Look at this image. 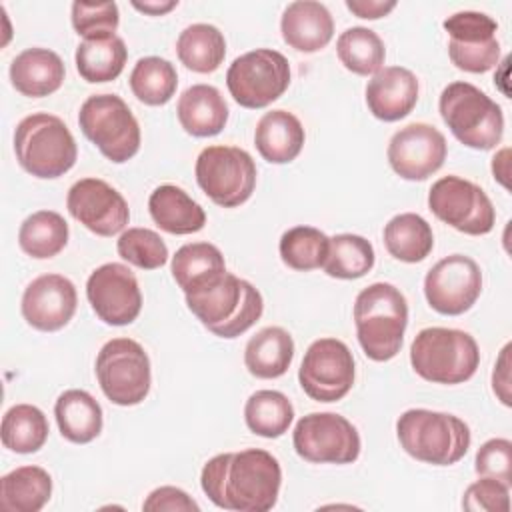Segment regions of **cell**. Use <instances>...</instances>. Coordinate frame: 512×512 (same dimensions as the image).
<instances>
[{"instance_id": "cell-1", "label": "cell", "mask_w": 512, "mask_h": 512, "mask_svg": "<svg viewBox=\"0 0 512 512\" xmlns=\"http://www.w3.org/2000/svg\"><path fill=\"white\" fill-rule=\"evenodd\" d=\"M200 486L218 508L266 512L278 502L282 468L262 448L224 452L204 464Z\"/></svg>"}, {"instance_id": "cell-2", "label": "cell", "mask_w": 512, "mask_h": 512, "mask_svg": "<svg viewBox=\"0 0 512 512\" xmlns=\"http://www.w3.org/2000/svg\"><path fill=\"white\" fill-rule=\"evenodd\" d=\"M354 324L358 342L370 360H392L402 348L408 302L394 284L374 282L354 300Z\"/></svg>"}, {"instance_id": "cell-3", "label": "cell", "mask_w": 512, "mask_h": 512, "mask_svg": "<svg viewBox=\"0 0 512 512\" xmlns=\"http://www.w3.org/2000/svg\"><path fill=\"white\" fill-rule=\"evenodd\" d=\"M184 296L190 312L220 338L244 334L264 312V300L258 288L228 270L206 288Z\"/></svg>"}, {"instance_id": "cell-4", "label": "cell", "mask_w": 512, "mask_h": 512, "mask_svg": "<svg viewBox=\"0 0 512 512\" xmlns=\"http://www.w3.org/2000/svg\"><path fill=\"white\" fill-rule=\"evenodd\" d=\"M396 436L402 450L432 466H452L470 448V428L448 412L410 408L396 420Z\"/></svg>"}, {"instance_id": "cell-5", "label": "cell", "mask_w": 512, "mask_h": 512, "mask_svg": "<svg viewBox=\"0 0 512 512\" xmlns=\"http://www.w3.org/2000/svg\"><path fill=\"white\" fill-rule=\"evenodd\" d=\"M410 364L414 372L428 382L448 386L462 384L476 374L480 350L468 332L432 326L414 336Z\"/></svg>"}, {"instance_id": "cell-6", "label": "cell", "mask_w": 512, "mask_h": 512, "mask_svg": "<svg viewBox=\"0 0 512 512\" xmlns=\"http://www.w3.org/2000/svg\"><path fill=\"white\" fill-rule=\"evenodd\" d=\"M18 164L36 178L64 176L78 156L76 140L62 118L36 112L22 118L14 130Z\"/></svg>"}, {"instance_id": "cell-7", "label": "cell", "mask_w": 512, "mask_h": 512, "mask_svg": "<svg viewBox=\"0 0 512 512\" xmlns=\"http://www.w3.org/2000/svg\"><path fill=\"white\" fill-rule=\"evenodd\" d=\"M438 110L454 138L474 150H492L504 134L502 108L470 82L448 84L438 100Z\"/></svg>"}, {"instance_id": "cell-8", "label": "cell", "mask_w": 512, "mask_h": 512, "mask_svg": "<svg viewBox=\"0 0 512 512\" xmlns=\"http://www.w3.org/2000/svg\"><path fill=\"white\" fill-rule=\"evenodd\" d=\"M82 134L114 164L128 162L140 150V126L128 104L116 94H94L78 112Z\"/></svg>"}, {"instance_id": "cell-9", "label": "cell", "mask_w": 512, "mask_h": 512, "mask_svg": "<svg viewBox=\"0 0 512 512\" xmlns=\"http://www.w3.org/2000/svg\"><path fill=\"white\" fill-rule=\"evenodd\" d=\"M196 182L222 208L244 204L256 188V164L238 146H206L196 158Z\"/></svg>"}, {"instance_id": "cell-10", "label": "cell", "mask_w": 512, "mask_h": 512, "mask_svg": "<svg viewBox=\"0 0 512 512\" xmlns=\"http://www.w3.org/2000/svg\"><path fill=\"white\" fill-rule=\"evenodd\" d=\"M96 378L112 404L136 406L150 392V358L136 340L112 338L96 356Z\"/></svg>"}, {"instance_id": "cell-11", "label": "cell", "mask_w": 512, "mask_h": 512, "mask_svg": "<svg viewBox=\"0 0 512 512\" xmlns=\"http://www.w3.org/2000/svg\"><path fill=\"white\" fill-rule=\"evenodd\" d=\"M290 84L288 58L272 48L250 50L228 66L226 86L244 108H264L278 100Z\"/></svg>"}, {"instance_id": "cell-12", "label": "cell", "mask_w": 512, "mask_h": 512, "mask_svg": "<svg viewBox=\"0 0 512 512\" xmlns=\"http://www.w3.org/2000/svg\"><path fill=\"white\" fill-rule=\"evenodd\" d=\"M292 444L300 458L312 464H352L360 456L356 426L336 412H310L292 432Z\"/></svg>"}, {"instance_id": "cell-13", "label": "cell", "mask_w": 512, "mask_h": 512, "mask_svg": "<svg viewBox=\"0 0 512 512\" xmlns=\"http://www.w3.org/2000/svg\"><path fill=\"white\" fill-rule=\"evenodd\" d=\"M428 208L438 220L470 236L488 234L496 224V210L488 194L460 176L436 180L428 192Z\"/></svg>"}, {"instance_id": "cell-14", "label": "cell", "mask_w": 512, "mask_h": 512, "mask_svg": "<svg viewBox=\"0 0 512 512\" xmlns=\"http://www.w3.org/2000/svg\"><path fill=\"white\" fill-rule=\"evenodd\" d=\"M354 356L338 338H318L304 352L298 368L302 390L316 402H338L354 386Z\"/></svg>"}, {"instance_id": "cell-15", "label": "cell", "mask_w": 512, "mask_h": 512, "mask_svg": "<svg viewBox=\"0 0 512 512\" xmlns=\"http://www.w3.org/2000/svg\"><path fill=\"white\" fill-rule=\"evenodd\" d=\"M448 32V56L458 70L484 74L500 60L498 24L484 12L462 10L444 20Z\"/></svg>"}, {"instance_id": "cell-16", "label": "cell", "mask_w": 512, "mask_h": 512, "mask_svg": "<svg viewBox=\"0 0 512 512\" xmlns=\"http://www.w3.org/2000/svg\"><path fill=\"white\" fill-rule=\"evenodd\" d=\"M482 292V272L476 260L450 254L438 260L424 278V296L432 310L444 316L468 312Z\"/></svg>"}, {"instance_id": "cell-17", "label": "cell", "mask_w": 512, "mask_h": 512, "mask_svg": "<svg viewBox=\"0 0 512 512\" xmlns=\"http://www.w3.org/2000/svg\"><path fill=\"white\" fill-rule=\"evenodd\" d=\"M86 298L96 316L110 326L132 324L142 310L138 280L128 266L118 262H106L88 276Z\"/></svg>"}, {"instance_id": "cell-18", "label": "cell", "mask_w": 512, "mask_h": 512, "mask_svg": "<svg viewBox=\"0 0 512 512\" xmlns=\"http://www.w3.org/2000/svg\"><path fill=\"white\" fill-rule=\"evenodd\" d=\"M446 138L444 134L426 122H412L388 142L390 168L404 180H426L438 172L446 160Z\"/></svg>"}, {"instance_id": "cell-19", "label": "cell", "mask_w": 512, "mask_h": 512, "mask_svg": "<svg viewBox=\"0 0 512 512\" xmlns=\"http://www.w3.org/2000/svg\"><path fill=\"white\" fill-rule=\"evenodd\" d=\"M66 208L74 220L96 236H114L130 220L124 196L100 178H82L74 182L66 196Z\"/></svg>"}, {"instance_id": "cell-20", "label": "cell", "mask_w": 512, "mask_h": 512, "mask_svg": "<svg viewBox=\"0 0 512 512\" xmlns=\"http://www.w3.org/2000/svg\"><path fill=\"white\" fill-rule=\"evenodd\" d=\"M76 306V286L62 274H42L34 278L24 288L20 302L24 320L40 332L64 328L72 320Z\"/></svg>"}, {"instance_id": "cell-21", "label": "cell", "mask_w": 512, "mask_h": 512, "mask_svg": "<svg viewBox=\"0 0 512 512\" xmlns=\"http://www.w3.org/2000/svg\"><path fill=\"white\" fill-rule=\"evenodd\" d=\"M418 78L404 66H384L366 84V104L374 118L396 122L418 102Z\"/></svg>"}, {"instance_id": "cell-22", "label": "cell", "mask_w": 512, "mask_h": 512, "mask_svg": "<svg viewBox=\"0 0 512 512\" xmlns=\"http://www.w3.org/2000/svg\"><path fill=\"white\" fill-rule=\"evenodd\" d=\"M280 32L290 48L312 54L330 44L334 36V20L324 4L296 0L284 8Z\"/></svg>"}, {"instance_id": "cell-23", "label": "cell", "mask_w": 512, "mask_h": 512, "mask_svg": "<svg viewBox=\"0 0 512 512\" xmlns=\"http://www.w3.org/2000/svg\"><path fill=\"white\" fill-rule=\"evenodd\" d=\"M66 76L62 58L48 48H26L10 64L12 86L28 96L42 98L54 94Z\"/></svg>"}, {"instance_id": "cell-24", "label": "cell", "mask_w": 512, "mask_h": 512, "mask_svg": "<svg viewBox=\"0 0 512 512\" xmlns=\"http://www.w3.org/2000/svg\"><path fill=\"white\" fill-rule=\"evenodd\" d=\"M228 112L224 96L210 84H192L176 102L180 126L196 138L220 134L228 122Z\"/></svg>"}, {"instance_id": "cell-25", "label": "cell", "mask_w": 512, "mask_h": 512, "mask_svg": "<svg viewBox=\"0 0 512 512\" xmlns=\"http://www.w3.org/2000/svg\"><path fill=\"white\" fill-rule=\"evenodd\" d=\"M306 134L302 122L288 110L266 112L254 130L258 154L270 164H288L302 152Z\"/></svg>"}, {"instance_id": "cell-26", "label": "cell", "mask_w": 512, "mask_h": 512, "mask_svg": "<svg viewBox=\"0 0 512 512\" xmlns=\"http://www.w3.org/2000/svg\"><path fill=\"white\" fill-rule=\"evenodd\" d=\"M148 210L160 230L176 236L200 232L206 224L204 208L174 184L154 188L148 198Z\"/></svg>"}, {"instance_id": "cell-27", "label": "cell", "mask_w": 512, "mask_h": 512, "mask_svg": "<svg viewBox=\"0 0 512 512\" xmlns=\"http://www.w3.org/2000/svg\"><path fill=\"white\" fill-rule=\"evenodd\" d=\"M294 358V340L280 326L258 330L244 348L246 370L262 380L280 378L286 374Z\"/></svg>"}, {"instance_id": "cell-28", "label": "cell", "mask_w": 512, "mask_h": 512, "mask_svg": "<svg viewBox=\"0 0 512 512\" xmlns=\"http://www.w3.org/2000/svg\"><path fill=\"white\" fill-rule=\"evenodd\" d=\"M54 416L60 434L68 442L88 444L102 432V408L86 390H64L54 404Z\"/></svg>"}, {"instance_id": "cell-29", "label": "cell", "mask_w": 512, "mask_h": 512, "mask_svg": "<svg viewBox=\"0 0 512 512\" xmlns=\"http://www.w3.org/2000/svg\"><path fill=\"white\" fill-rule=\"evenodd\" d=\"M172 276L184 294L206 288L226 272V262L218 246L210 242H190L172 256Z\"/></svg>"}, {"instance_id": "cell-30", "label": "cell", "mask_w": 512, "mask_h": 512, "mask_svg": "<svg viewBox=\"0 0 512 512\" xmlns=\"http://www.w3.org/2000/svg\"><path fill=\"white\" fill-rule=\"evenodd\" d=\"M52 496V476L40 466H20L0 478V506L6 512H38Z\"/></svg>"}, {"instance_id": "cell-31", "label": "cell", "mask_w": 512, "mask_h": 512, "mask_svg": "<svg viewBox=\"0 0 512 512\" xmlns=\"http://www.w3.org/2000/svg\"><path fill=\"white\" fill-rule=\"evenodd\" d=\"M384 246L388 254L400 262H422L434 248V234L430 224L414 212H402L384 226Z\"/></svg>"}, {"instance_id": "cell-32", "label": "cell", "mask_w": 512, "mask_h": 512, "mask_svg": "<svg viewBox=\"0 0 512 512\" xmlns=\"http://www.w3.org/2000/svg\"><path fill=\"white\" fill-rule=\"evenodd\" d=\"M178 60L192 72L208 74L220 68L226 56L224 34L212 24H190L176 40Z\"/></svg>"}, {"instance_id": "cell-33", "label": "cell", "mask_w": 512, "mask_h": 512, "mask_svg": "<svg viewBox=\"0 0 512 512\" xmlns=\"http://www.w3.org/2000/svg\"><path fill=\"white\" fill-rule=\"evenodd\" d=\"M126 58L128 48L120 36L82 40L74 54L78 74L90 84L116 80L124 70Z\"/></svg>"}, {"instance_id": "cell-34", "label": "cell", "mask_w": 512, "mask_h": 512, "mask_svg": "<svg viewBox=\"0 0 512 512\" xmlns=\"http://www.w3.org/2000/svg\"><path fill=\"white\" fill-rule=\"evenodd\" d=\"M68 222L54 210H38L30 214L18 230L22 252L36 260L54 258L68 244Z\"/></svg>"}, {"instance_id": "cell-35", "label": "cell", "mask_w": 512, "mask_h": 512, "mask_svg": "<svg viewBox=\"0 0 512 512\" xmlns=\"http://www.w3.org/2000/svg\"><path fill=\"white\" fill-rule=\"evenodd\" d=\"M48 432V420L34 404H16L2 416V444L16 454L38 452L46 444Z\"/></svg>"}, {"instance_id": "cell-36", "label": "cell", "mask_w": 512, "mask_h": 512, "mask_svg": "<svg viewBox=\"0 0 512 512\" xmlns=\"http://www.w3.org/2000/svg\"><path fill=\"white\" fill-rule=\"evenodd\" d=\"M244 420L250 432L262 438H278L294 420V406L278 390H256L244 404Z\"/></svg>"}, {"instance_id": "cell-37", "label": "cell", "mask_w": 512, "mask_h": 512, "mask_svg": "<svg viewBox=\"0 0 512 512\" xmlns=\"http://www.w3.org/2000/svg\"><path fill=\"white\" fill-rule=\"evenodd\" d=\"M336 54L344 68L358 76H374L384 68L386 60L382 38L364 26H352L344 30L336 40Z\"/></svg>"}, {"instance_id": "cell-38", "label": "cell", "mask_w": 512, "mask_h": 512, "mask_svg": "<svg viewBox=\"0 0 512 512\" xmlns=\"http://www.w3.org/2000/svg\"><path fill=\"white\" fill-rule=\"evenodd\" d=\"M132 94L148 106H164L172 100L178 86V74L170 60L160 56L140 58L130 72Z\"/></svg>"}, {"instance_id": "cell-39", "label": "cell", "mask_w": 512, "mask_h": 512, "mask_svg": "<svg viewBox=\"0 0 512 512\" xmlns=\"http://www.w3.org/2000/svg\"><path fill=\"white\" fill-rule=\"evenodd\" d=\"M372 244L358 234H336L330 238L324 272L332 278L354 280L368 274L374 266Z\"/></svg>"}, {"instance_id": "cell-40", "label": "cell", "mask_w": 512, "mask_h": 512, "mask_svg": "<svg viewBox=\"0 0 512 512\" xmlns=\"http://www.w3.org/2000/svg\"><path fill=\"white\" fill-rule=\"evenodd\" d=\"M330 238L314 226H292L280 236L282 262L298 272H310L324 266Z\"/></svg>"}, {"instance_id": "cell-41", "label": "cell", "mask_w": 512, "mask_h": 512, "mask_svg": "<svg viewBox=\"0 0 512 512\" xmlns=\"http://www.w3.org/2000/svg\"><path fill=\"white\" fill-rule=\"evenodd\" d=\"M116 250L122 260L142 270H156L168 262V246L150 228H128L120 234Z\"/></svg>"}, {"instance_id": "cell-42", "label": "cell", "mask_w": 512, "mask_h": 512, "mask_svg": "<svg viewBox=\"0 0 512 512\" xmlns=\"http://www.w3.org/2000/svg\"><path fill=\"white\" fill-rule=\"evenodd\" d=\"M72 26L84 40H100L116 36L120 24V12L116 2H74Z\"/></svg>"}, {"instance_id": "cell-43", "label": "cell", "mask_w": 512, "mask_h": 512, "mask_svg": "<svg viewBox=\"0 0 512 512\" xmlns=\"http://www.w3.org/2000/svg\"><path fill=\"white\" fill-rule=\"evenodd\" d=\"M474 470L478 476L494 478L504 484H512V442L508 438L486 440L474 458Z\"/></svg>"}, {"instance_id": "cell-44", "label": "cell", "mask_w": 512, "mask_h": 512, "mask_svg": "<svg viewBox=\"0 0 512 512\" xmlns=\"http://www.w3.org/2000/svg\"><path fill=\"white\" fill-rule=\"evenodd\" d=\"M462 508L468 512H508L510 486L500 480L480 476V480L466 488L462 496Z\"/></svg>"}, {"instance_id": "cell-45", "label": "cell", "mask_w": 512, "mask_h": 512, "mask_svg": "<svg viewBox=\"0 0 512 512\" xmlns=\"http://www.w3.org/2000/svg\"><path fill=\"white\" fill-rule=\"evenodd\" d=\"M142 508L146 512H190V510H200V506L182 490L176 486H160L148 494L144 500Z\"/></svg>"}, {"instance_id": "cell-46", "label": "cell", "mask_w": 512, "mask_h": 512, "mask_svg": "<svg viewBox=\"0 0 512 512\" xmlns=\"http://www.w3.org/2000/svg\"><path fill=\"white\" fill-rule=\"evenodd\" d=\"M510 344L500 350L492 372V390L504 406H510Z\"/></svg>"}, {"instance_id": "cell-47", "label": "cell", "mask_w": 512, "mask_h": 512, "mask_svg": "<svg viewBox=\"0 0 512 512\" xmlns=\"http://www.w3.org/2000/svg\"><path fill=\"white\" fill-rule=\"evenodd\" d=\"M346 8L358 18L378 20L396 8L394 0H346Z\"/></svg>"}, {"instance_id": "cell-48", "label": "cell", "mask_w": 512, "mask_h": 512, "mask_svg": "<svg viewBox=\"0 0 512 512\" xmlns=\"http://www.w3.org/2000/svg\"><path fill=\"white\" fill-rule=\"evenodd\" d=\"M508 156H510V148H502L500 152H496V156L492 158V174L494 180H498L504 188H508Z\"/></svg>"}, {"instance_id": "cell-49", "label": "cell", "mask_w": 512, "mask_h": 512, "mask_svg": "<svg viewBox=\"0 0 512 512\" xmlns=\"http://www.w3.org/2000/svg\"><path fill=\"white\" fill-rule=\"evenodd\" d=\"M132 6L144 14H150V16H162L166 12H170L172 8L178 6L176 0H166V2H132Z\"/></svg>"}]
</instances>
